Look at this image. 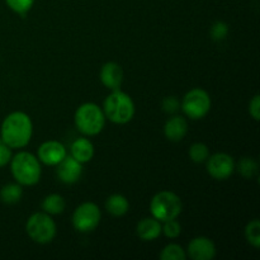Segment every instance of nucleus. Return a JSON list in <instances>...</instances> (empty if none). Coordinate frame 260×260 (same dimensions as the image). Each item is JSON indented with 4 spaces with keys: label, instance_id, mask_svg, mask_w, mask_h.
I'll return each mask as SVG.
<instances>
[{
    "label": "nucleus",
    "instance_id": "nucleus-10",
    "mask_svg": "<svg viewBox=\"0 0 260 260\" xmlns=\"http://www.w3.org/2000/svg\"><path fill=\"white\" fill-rule=\"evenodd\" d=\"M188 255L193 260H211L216 255V245L211 239L198 236L188 244Z\"/></svg>",
    "mask_w": 260,
    "mask_h": 260
},
{
    "label": "nucleus",
    "instance_id": "nucleus-29",
    "mask_svg": "<svg viewBox=\"0 0 260 260\" xmlns=\"http://www.w3.org/2000/svg\"><path fill=\"white\" fill-rule=\"evenodd\" d=\"M249 112H250V116L253 117L255 121H259L260 118V95L256 94V95L253 96V99L249 103Z\"/></svg>",
    "mask_w": 260,
    "mask_h": 260
},
{
    "label": "nucleus",
    "instance_id": "nucleus-12",
    "mask_svg": "<svg viewBox=\"0 0 260 260\" xmlns=\"http://www.w3.org/2000/svg\"><path fill=\"white\" fill-rule=\"evenodd\" d=\"M68 155L66 147L58 141H46L38 149V160L46 165H57Z\"/></svg>",
    "mask_w": 260,
    "mask_h": 260
},
{
    "label": "nucleus",
    "instance_id": "nucleus-24",
    "mask_svg": "<svg viewBox=\"0 0 260 260\" xmlns=\"http://www.w3.org/2000/svg\"><path fill=\"white\" fill-rule=\"evenodd\" d=\"M5 3L13 12L24 17L32 9L35 0H5Z\"/></svg>",
    "mask_w": 260,
    "mask_h": 260
},
{
    "label": "nucleus",
    "instance_id": "nucleus-15",
    "mask_svg": "<svg viewBox=\"0 0 260 260\" xmlns=\"http://www.w3.org/2000/svg\"><path fill=\"white\" fill-rule=\"evenodd\" d=\"M136 234L141 240L152 241L161 234V222L154 217L142 218L136 226Z\"/></svg>",
    "mask_w": 260,
    "mask_h": 260
},
{
    "label": "nucleus",
    "instance_id": "nucleus-14",
    "mask_svg": "<svg viewBox=\"0 0 260 260\" xmlns=\"http://www.w3.org/2000/svg\"><path fill=\"white\" fill-rule=\"evenodd\" d=\"M188 132L187 119L180 116H174L168 119L164 126V135L169 141L179 142Z\"/></svg>",
    "mask_w": 260,
    "mask_h": 260
},
{
    "label": "nucleus",
    "instance_id": "nucleus-21",
    "mask_svg": "<svg viewBox=\"0 0 260 260\" xmlns=\"http://www.w3.org/2000/svg\"><path fill=\"white\" fill-rule=\"evenodd\" d=\"M160 259L161 260H185L187 254L184 249L178 244H169L165 246L160 253Z\"/></svg>",
    "mask_w": 260,
    "mask_h": 260
},
{
    "label": "nucleus",
    "instance_id": "nucleus-28",
    "mask_svg": "<svg viewBox=\"0 0 260 260\" xmlns=\"http://www.w3.org/2000/svg\"><path fill=\"white\" fill-rule=\"evenodd\" d=\"M10 160H12V149L3 141H0V168L9 164Z\"/></svg>",
    "mask_w": 260,
    "mask_h": 260
},
{
    "label": "nucleus",
    "instance_id": "nucleus-25",
    "mask_svg": "<svg viewBox=\"0 0 260 260\" xmlns=\"http://www.w3.org/2000/svg\"><path fill=\"white\" fill-rule=\"evenodd\" d=\"M164 225L161 226V233H164V235L169 239H175L180 235L182 233V226L178 222L177 220H169L162 222Z\"/></svg>",
    "mask_w": 260,
    "mask_h": 260
},
{
    "label": "nucleus",
    "instance_id": "nucleus-1",
    "mask_svg": "<svg viewBox=\"0 0 260 260\" xmlns=\"http://www.w3.org/2000/svg\"><path fill=\"white\" fill-rule=\"evenodd\" d=\"M33 134V124L29 116L24 112H13L8 114L2 123V141L10 149H22L29 144Z\"/></svg>",
    "mask_w": 260,
    "mask_h": 260
},
{
    "label": "nucleus",
    "instance_id": "nucleus-9",
    "mask_svg": "<svg viewBox=\"0 0 260 260\" xmlns=\"http://www.w3.org/2000/svg\"><path fill=\"white\" fill-rule=\"evenodd\" d=\"M234 170H235V161L229 154L217 152L212 156H208L207 172L213 179L226 180L233 175Z\"/></svg>",
    "mask_w": 260,
    "mask_h": 260
},
{
    "label": "nucleus",
    "instance_id": "nucleus-20",
    "mask_svg": "<svg viewBox=\"0 0 260 260\" xmlns=\"http://www.w3.org/2000/svg\"><path fill=\"white\" fill-rule=\"evenodd\" d=\"M238 172L245 179H253L258 175L259 165L253 157H243L238 164Z\"/></svg>",
    "mask_w": 260,
    "mask_h": 260
},
{
    "label": "nucleus",
    "instance_id": "nucleus-23",
    "mask_svg": "<svg viewBox=\"0 0 260 260\" xmlns=\"http://www.w3.org/2000/svg\"><path fill=\"white\" fill-rule=\"evenodd\" d=\"M245 238L250 245L255 249L260 246V222L259 220H253L246 225L245 228Z\"/></svg>",
    "mask_w": 260,
    "mask_h": 260
},
{
    "label": "nucleus",
    "instance_id": "nucleus-16",
    "mask_svg": "<svg viewBox=\"0 0 260 260\" xmlns=\"http://www.w3.org/2000/svg\"><path fill=\"white\" fill-rule=\"evenodd\" d=\"M71 156L75 160H78L79 162L84 164V162H88L93 159L94 156V146L88 139H80L75 140L71 145Z\"/></svg>",
    "mask_w": 260,
    "mask_h": 260
},
{
    "label": "nucleus",
    "instance_id": "nucleus-7",
    "mask_svg": "<svg viewBox=\"0 0 260 260\" xmlns=\"http://www.w3.org/2000/svg\"><path fill=\"white\" fill-rule=\"evenodd\" d=\"M180 107L188 118L196 121L207 116L211 109V98L207 91L201 88H196L185 94Z\"/></svg>",
    "mask_w": 260,
    "mask_h": 260
},
{
    "label": "nucleus",
    "instance_id": "nucleus-18",
    "mask_svg": "<svg viewBox=\"0 0 260 260\" xmlns=\"http://www.w3.org/2000/svg\"><path fill=\"white\" fill-rule=\"evenodd\" d=\"M66 201L60 194H50L43 200L42 210L47 215H60L65 211Z\"/></svg>",
    "mask_w": 260,
    "mask_h": 260
},
{
    "label": "nucleus",
    "instance_id": "nucleus-3",
    "mask_svg": "<svg viewBox=\"0 0 260 260\" xmlns=\"http://www.w3.org/2000/svg\"><path fill=\"white\" fill-rule=\"evenodd\" d=\"M10 169L17 183L20 185H35L40 182L41 165L40 160L30 152H18L12 156Z\"/></svg>",
    "mask_w": 260,
    "mask_h": 260
},
{
    "label": "nucleus",
    "instance_id": "nucleus-4",
    "mask_svg": "<svg viewBox=\"0 0 260 260\" xmlns=\"http://www.w3.org/2000/svg\"><path fill=\"white\" fill-rule=\"evenodd\" d=\"M103 109L95 103H84L75 112V126L86 136H95L106 126Z\"/></svg>",
    "mask_w": 260,
    "mask_h": 260
},
{
    "label": "nucleus",
    "instance_id": "nucleus-27",
    "mask_svg": "<svg viewBox=\"0 0 260 260\" xmlns=\"http://www.w3.org/2000/svg\"><path fill=\"white\" fill-rule=\"evenodd\" d=\"M161 108L162 111L168 114L177 113L180 108V102L178 101L177 96H167V98H164V101H162Z\"/></svg>",
    "mask_w": 260,
    "mask_h": 260
},
{
    "label": "nucleus",
    "instance_id": "nucleus-2",
    "mask_svg": "<svg viewBox=\"0 0 260 260\" xmlns=\"http://www.w3.org/2000/svg\"><path fill=\"white\" fill-rule=\"evenodd\" d=\"M103 112L106 118L117 124H126L134 118L135 103L128 94L119 89L112 90L103 104Z\"/></svg>",
    "mask_w": 260,
    "mask_h": 260
},
{
    "label": "nucleus",
    "instance_id": "nucleus-11",
    "mask_svg": "<svg viewBox=\"0 0 260 260\" xmlns=\"http://www.w3.org/2000/svg\"><path fill=\"white\" fill-rule=\"evenodd\" d=\"M83 174V164L73 156L66 155L57 164V177L65 184H74Z\"/></svg>",
    "mask_w": 260,
    "mask_h": 260
},
{
    "label": "nucleus",
    "instance_id": "nucleus-26",
    "mask_svg": "<svg viewBox=\"0 0 260 260\" xmlns=\"http://www.w3.org/2000/svg\"><path fill=\"white\" fill-rule=\"evenodd\" d=\"M229 35V25L225 22H218L213 23L211 27V37L215 41H223Z\"/></svg>",
    "mask_w": 260,
    "mask_h": 260
},
{
    "label": "nucleus",
    "instance_id": "nucleus-22",
    "mask_svg": "<svg viewBox=\"0 0 260 260\" xmlns=\"http://www.w3.org/2000/svg\"><path fill=\"white\" fill-rule=\"evenodd\" d=\"M208 156H210V150H208L207 145L202 144V142H196L190 146L189 149V157L193 162H201L207 161Z\"/></svg>",
    "mask_w": 260,
    "mask_h": 260
},
{
    "label": "nucleus",
    "instance_id": "nucleus-6",
    "mask_svg": "<svg viewBox=\"0 0 260 260\" xmlns=\"http://www.w3.org/2000/svg\"><path fill=\"white\" fill-rule=\"evenodd\" d=\"M25 230L35 243L48 244L56 236V223L46 212H37L28 218Z\"/></svg>",
    "mask_w": 260,
    "mask_h": 260
},
{
    "label": "nucleus",
    "instance_id": "nucleus-5",
    "mask_svg": "<svg viewBox=\"0 0 260 260\" xmlns=\"http://www.w3.org/2000/svg\"><path fill=\"white\" fill-rule=\"evenodd\" d=\"M182 201L175 193L169 190H162L156 193L150 202V211L152 217L160 222L174 220L182 212Z\"/></svg>",
    "mask_w": 260,
    "mask_h": 260
},
{
    "label": "nucleus",
    "instance_id": "nucleus-8",
    "mask_svg": "<svg viewBox=\"0 0 260 260\" xmlns=\"http://www.w3.org/2000/svg\"><path fill=\"white\" fill-rule=\"evenodd\" d=\"M101 217V210L95 203L84 202L74 211L73 226L79 233H90L99 225Z\"/></svg>",
    "mask_w": 260,
    "mask_h": 260
},
{
    "label": "nucleus",
    "instance_id": "nucleus-13",
    "mask_svg": "<svg viewBox=\"0 0 260 260\" xmlns=\"http://www.w3.org/2000/svg\"><path fill=\"white\" fill-rule=\"evenodd\" d=\"M101 81L106 88L117 90L123 81V70L117 62H106L101 69Z\"/></svg>",
    "mask_w": 260,
    "mask_h": 260
},
{
    "label": "nucleus",
    "instance_id": "nucleus-17",
    "mask_svg": "<svg viewBox=\"0 0 260 260\" xmlns=\"http://www.w3.org/2000/svg\"><path fill=\"white\" fill-rule=\"evenodd\" d=\"M129 203L124 196L112 194L107 198L106 210L114 217H122L128 212Z\"/></svg>",
    "mask_w": 260,
    "mask_h": 260
},
{
    "label": "nucleus",
    "instance_id": "nucleus-19",
    "mask_svg": "<svg viewBox=\"0 0 260 260\" xmlns=\"http://www.w3.org/2000/svg\"><path fill=\"white\" fill-rule=\"evenodd\" d=\"M23 189L22 185L19 183H10V184L4 185L0 190V200L2 202L7 203V205H15L22 200Z\"/></svg>",
    "mask_w": 260,
    "mask_h": 260
}]
</instances>
